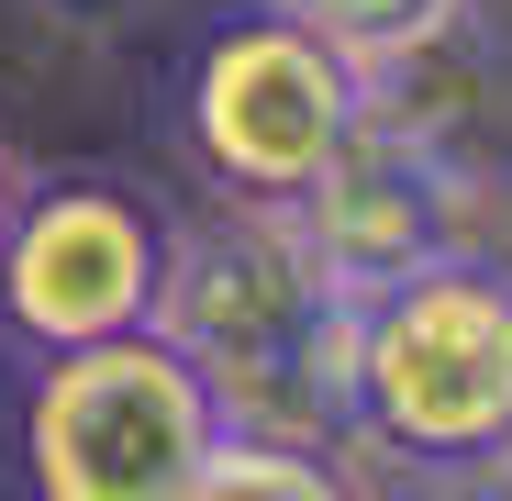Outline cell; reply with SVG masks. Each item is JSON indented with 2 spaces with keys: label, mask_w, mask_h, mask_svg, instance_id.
<instances>
[{
  "label": "cell",
  "mask_w": 512,
  "mask_h": 501,
  "mask_svg": "<svg viewBox=\"0 0 512 501\" xmlns=\"http://www.w3.org/2000/svg\"><path fill=\"white\" fill-rule=\"evenodd\" d=\"M368 101H379V78L279 0L212 12L179 56V145L201 167V190L245 212H301L312 179L368 123Z\"/></svg>",
  "instance_id": "3"
},
{
  "label": "cell",
  "mask_w": 512,
  "mask_h": 501,
  "mask_svg": "<svg viewBox=\"0 0 512 501\" xmlns=\"http://www.w3.org/2000/svg\"><path fill=\"white\" fill-rule=\"evenodd\" d=\"M156 334L179 346L234 435L346 446V368H357V290L312 257L301 212H201L167 245Z\"/></svg>",
  "instance_id": "1"
},
{
  "label": "cell",
  "mask_w": 512,
  "mask_h": 501,
  "mask_svg": "<svg viewBox=\"0 0 512 501\" xmlns=\"http://www.w3.org/2000/svg\"><path fill=\"white\" fill-rule=\"evenodd\" d=\"M346 457L412 490L512 479V257L457 245V257L357 301Z\"/></svg>",
  "instance_id": "2"
},
{
  "label": "cell",
  "mask_w": 512,
  "mask_h": 501,
  "mask_svg": "<svg viewBox=\"0 0 512 501\" xmlns=\"http://www.w3.org/2000/svg\"><path fill=\"white\" fill-rule=\"evenodd\" d=\"M23 190H34V179H23V156H12V134H0V234H12V212H23Z\"/></svg>",
  "instance_id": "10"
},
{
  "label": "cell",
  "mask_w": 512,
  "mask_h": 501,
  "mask_svg": "<svg viewBox=\"0 0 512 501\" xmlns=\"http://www.w3.org/2000/svg\"><path fill=\"white\" fill-rule=\"evenodd\" d=\"M468 34H501L512 45V0H468Z\"/></svg>",
  "instance_id": "11"
},
{
  "label": "cell",
  "mask_w": 512,
  "mask_h": 501,
  "mask_svg": "<svg viewBox=\"0 0 512 501\" xmlns=\"http://www.w3.org/2000/svg\"><path fill=\"white\" fill-rule=\"evenodd\" d=\"M301 234L368 301V290H390V279H412V268H435V257L468 245V167H457V145L435 123H412L401 101H368L346 156L312 179Z\"/></svg>",
  "instance_id": "6"
},
{
  "label": "cell",
  "mask_w": 512,
  "mask_h": 501,
  "mask_svg": "<svg viewBox=\"0 0 512 501\" xmlns=\"http://www.w3.org/2000/svg\"><path fill=\"white\" fill-rule=\"evenodd\" d=\"M45 23H67V34H134V23H156L167 0H34Z\"/></svg>",
  "instance_id": "9"
},
{
  "label": "cell",
  "mask_w": 512,
  "mask_h": 501,
  "mask_svg": "<svg viewBox=\"0 0 512 501\" xmlns=\"http://www.w3.org/2000/svg\"><path fill=\"white\" fill-rule=\"evenodd\" d=\"M167 223L134 179H34L12 234H0V334L23 357H67V346H112V334L156 323L167 290Z\"/></svg>",
  "instance_id": "5"
},
{
  "label": "cell",
  "mask_w": 512,
  "mask_h": 501,
  "mask_svg": "<svg viewBox=\"0 0 512 501\" xmlns=\"http://www.w3.org/2000/svg\"><path fill=\"white\" fill-rule=\"evenodd\" d=\"M223 401L167 334L34 357L23 390V490L34 501H179L223 457Z\"/></svg>",
  "instance_id": "4"
},
{
  "label": "cell",
  "mask_w": 512,
  "mask_h": 501,
  "mask_svg": "<svg viewBox=\"0 0 512 501\" xmlns=\"http://www.w3.org/2000/svg\"><path fill=\"white\" fill-rule=\"evenodd\" d=\"M279 12H301L323 45H346L368 78L435 56L446 34H468V0H279Z\"/></svg>",
  "instance_id": "8"
},
{
  "label": "cell",
  "mask_w": 512,
  "mask_h": 501,
  "mask_svg": "<svg viewBox=\"0 0 512 501\" xmlns=\"http://www.w3.org/2000/svg\"><path fill=\"white\" fill-rule=\"evenodd\" d=\"M179 501H379L346 446H279V435H223V457Z\"/></svg>",
  "instance_id": "7"
}]
</instances>
